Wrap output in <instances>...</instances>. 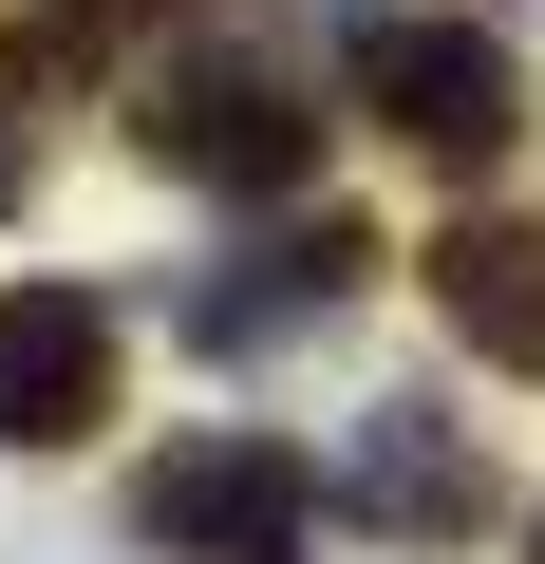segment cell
<instances>
[{"label": "cell", "mask_w": 545, "mask_h": 564, "mask_svg": "<svg viewBox=\"0 0 545 564\" xmlns=\"http://www.w3.org/2000/svg\"><path fill=\"white\" fill-rule=\"evenodd\" d=\"M358 113L414 151V170H489L526 132V76L489 20H358Z\"/></svg>", "instance_id": "cell-1"}, {"label": "cell", "mask_w": 545, "mask_h": 564, "mask_svg": "<svg viewBox=\"0 0 545 564\" xmlns=\"http://www.w3.org/2000/svg\"><path fill=\"white\" fill-rule=\"evenodd\" d=\"M302 452L283 433H170L151 470H132V545L151 564H283L302 545Z\"/></svg>", "instance_id": "cell-2"}, {"label": "cell", "mask_w": 545, "mask_h": 564, "mask_svg": "<svg viewBox=\"0 0 545 564\" xmlns=\"http://www.w3.org/2000/svg\"><path fill=\"white\" fill-rule=\"evenodd\" d=\"M132 132H151L170 170H207V188H302V151H320V113L283 95V57H244V39H226V57H170Z\"/></svg>", "instance_id": "cell-3"}, {"label": "cell", "mask_w": 545, "mask_h": 564, "mask_svg": "<svg viewBox=\"0 0 545 564\" xmlns=\"http://www.w3.org/2000/svg\"><path fill=\"white\" fill-rule=\"evenodd\" d=\"M113 377H132V339L95 282H0V452H76L113 414Z\"/></svg>", "instance_id": "cell-4"}, {"label": "cell", "mask_w": 545, "mask_h": 564, "mask_svg": "<svg viewBox=\"0 0 545 564\" xmlns=\"http://www.w3.org/2000/svg\"><path fill=\"white\" fill-rule=\"evenodd\" d=\"M358 263H377V245H358L339 207H302L283 245H244L226 282H188V339H207V358H263V339H302V321H339V302H358Z\"/></svg>", "instance_id": "cell-5"}, {"label": "cell", "mask_w": 545, "mask_h": 564, "mask_svg": "<svg viewBox=\"0 0 545 564\" xmlns=\"http://www.w3.org/2000/svg\"><path fill=\"white\" fill-rule=\"evenodd\" d=\"M414 282H433V321H451L489 377H545V226H451Z\"/></svg>", "instance_id": "cell-6"}, {"label": "cell", "mask_w": 545, "mask_h": 564, "mask_svg": "<svg viewBox=\"0 0 545 564\" xmlns=\"http://www.w3.org/2000/svg\"><path fill=\"white\" fill-rule=\"evenodd\" d=\"M339 489H358V527H395V545H451V527H489V452H470L451 414H377Z\"/></svg>", "instance_id": "cell-7"}, {"label": "cell", "mask_w": 545, "mask_h": 564, "mask_svg": "<svg viewBox=\"0 0 545 564\" xmlns=\"http://www.w3.org/2000/svg\"><path fill=\"white\" fill-rule=\"evenodd\" d=\"M0 207H20V132H0Z\"/></svg>", "instance_id": "cell-8"}, {"label": "cell", "mask_w": 545, "mask_h": 564, "mask_svg": "<svg viewBox=\"0 0 545 564\" xmlns=\"http://www.w3.org/2000/svg\"><path fill=\"white\" fill-rule=\"evenodd\" d=\"M526 564H545V527H526Z\"/></svg>", "instance_id": "cell-9"}]
</instances>
